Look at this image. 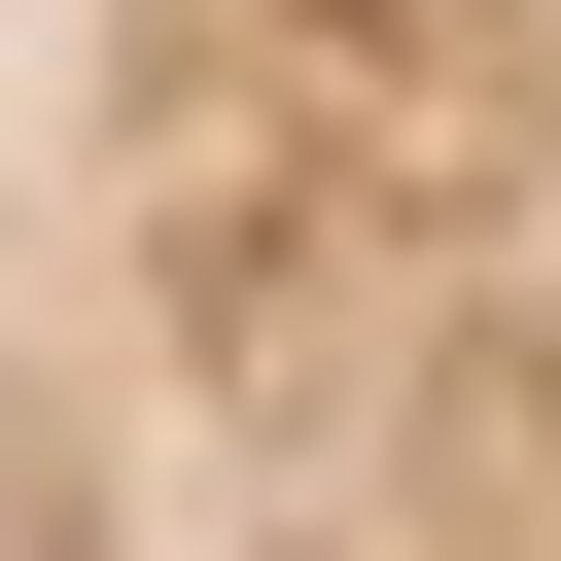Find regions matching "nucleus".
I'll return each instance as SVG.
<instances>
[{
    "instance_id": "nucleus-1",
    "label": "nucleus",
    "mask_w": 561,
    "mask_h": 561,
    "mask_svg": "<svg viewBox=\"0 0 561 561\" xmlns=\"http://www.w3.org/2000/svg\"><path fill=\"white\" fill-rule=\"evenodd\" d=\"M0 561H561V0H0Z\"/></svg>"
}]
</instances>
